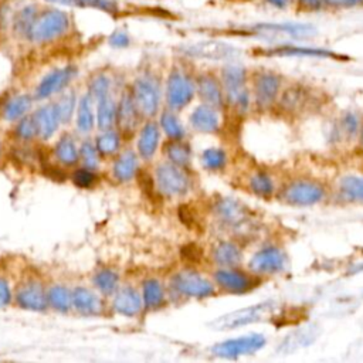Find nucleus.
Masks as SVG:
<instances>
[{
    "label": "nucleus",
    "instance_id": "f257e3e1",
    "mask_svg": "<svg viewBox=\"0 0 363 363\" xmlns=\"http://www.w3.org/2000/svg\"><path fill=\"white\" fill-rule=\"evenodd\" d=\"M77 31L74 14L54 4L41 3L23 44L30 47H48L68 40Z\"/></svg>",
    "mask_w": 363,
    "mask_h": 363
},
{
    "label": "nucleus",
    "instance_id": "f03ea898",
    "mask_svg": "<svg viewBox=\"0 0 363 363\" xmlns=\"http://www.w3.org/2000/svg\"><path fill=\"white\" fill-rule=\"evenodd\" d=\"M218 77L224 89L225 106L237 115H245L252 104L247 69L242 65L230 62L220 69Z\"/></svg>",
    "mask_w": 363,
    "mask_h": 363
},
{
    "label": "nucleus",
    "instance_id": "7ed1b4c3",
    "mask_svg": "<svg viewBox=\"0 0 363 363\" xmlns=\"http://www.w3.org/2000/svg\"><path fill=\"white\" fill-rule=\"evenodd\" d=\"M275 196L282 204L291 207H311L322 203L328 190L320 182L298 177L285 183Z\"/></svg>",
    "mask_w": 363,
    "mask_h": 363
},
{
    "label": "nucleus",
    "instance_id": "20e7f679",
    "mask_svg": "<svg viewBox=\"0 0 363 363\" xmlns=\"http://www.w3.org/2000/svg\"><path fill=\"white\" fill-rule=\"evenodd\" d=\"M130 94L142 118L152 119L159 113L162 105V82L155 72H140L133 79Z\"/></svg>",
    "mask_w": 363,
    "mask_h": 363
},
{
    "label": "nucleus",
    "instance_id": "39448f33",
    "mask_svg": "<svg viewBox=\"0 0 363 363\" xmlns=\"http://www.w3.org/2000/svg\"><path fill=\"white\" fill-rule=\"evenodd\" d=\"M278 309V302L262 301L247 308H241L228 313H224L210 323L213 330H233L252 323L264 322L271 319Z\"/></svg>",
    "mask_w": 363,
    "mask_h": 363
},
{
    "label": "nucleus",
    "instance_id": "423d86ee",
    "mask_svg": "<svg viewBox=\"0 0 363 363\" xmlns=\"http://www.w3.org/2000/svg\"><path fill=\"white\" fill-rule=\"evenodd\" d=\"M196 95L194 75L184 67L173 65L164 85V99L169 109L177 112L184 109Z\"/></svg>",
    "mask_w": 363,
    "mask_h": 363
},
{
    "label": "nucleus",
    "instance_id": "0eeeda50",
    "mask_svg": "<svg viewBox=\"0 0 363 363\" xmlns=\"http://www.w3.org/2000/svg\"><path fill=\"white\" fill-rule=\"evenodd\" d=\"M169 291L177 298L187 299H206L217 294L214 282L191 268L174 272L169 279Z\"/></svg>",
    "mask_w": 363,
    "mask_h": 363
},
{
    "label": "nucleus",
    "instance_id": "6e6552de",
    "mask_svg": "<svg viewBox=\"0 0 363 363\" xmlns=\"http://www.w3.org/2000/svg\"><path fill=\"white\" fill-rule=\"evenodd\" d=\"M155 184L157 193L164 197H183L193 187V179L187 167L176 166L170 162H162L155 167Z\"/></svg>",
    "mask_w": 363,
    "mask_h": 363
},
{
    "label": "nucleus",
    "instance_id": "1a4fd4ad",
    "mask_svg": "<svg viewBox=\"0 0 363 363\" xmlns=\"http://www.w3.org/2000/svg\"><path fill=\"white\" fill-rule=\"evenodd\" d=\"M251 98L252 104L259 111H267L275 106V102L282 91V77L272 69H258L251 74Z\"/></svg>",
    "mask_w": 363,
    "mask_h": 363
},
{
    "label": "nucleus",
    "instance_id": "9d476101",
    "mask_svg": "<svg viewBox=\"0 0 363 363\" xmlns=\"http://www.w3.org/2000/svg\"><path fill=\"white\" fill-rule=\"evenodd\" d=\"M213 282L224 294L244 295L254 291L262 282V278L257 277L248 269L240 267L217 268L213 272Z\"/></svg>",
    "mask_w": 363,
    "mask_h": 363
},
{
    "label": "nucleus",
    "instance_id": "9b49d317",
    "mask_svg": "<svg viewBox=\"0 0 363 363\" xmlns=\"http://www.w3.org/2000/svg\"><path fill=\"white\" fill-rule=\"evenodd\" d=\"M211 213L221 227L230 230H241L252 220L251 210L230 196H217L211 203Z\"/></svg>",
    "mask_w": 363,
    "mask_h": 363
},
{
    "label": "nucleus",
    "instance_id": "f8f14e48",
    "mask_svg": "<svg viewBox=\"0 0 363 363\" xmlns=\"http://www.w3.org/2000/svg\"><path fill=\"white\" fill-rule=\"evenodd\" d=\"M289 264L288 254L278 245H265L255 251L248 261V271L259 278L282 274Z\"/></svg>",
    "mask_w": 363,
    "mask_h": 363
},
{
    "label": "nucleus",
    "instance_id": "ddd939ff",
    "mask_svg": "<svg viewBox=\"0 0 363 363\" xmlns=\"http://www.w3.org/2000/svg\"><path fill=\"white\" fill-rule=\"evenodd\" d=\"M267 345V337L262 333H248L223 342H217L210 347L211 354L221 359H237L240 356L254 354Z\"/></svg>",
    "mask_w": 363,
    "mask_h": 363
},
{
    "label": "nucleus",
    "instance_id": "4468645a",
    "mask_svg": "<svg viewBox=\"0 0 363 363\" xmlns=\"http://www.w3.org/2000/svg\"><path fill=\"white\" fill-rule=\"evenodd\" d=\"M77 72H78V69L72 64L51 69L37 84L33 98L37 101H43V99H47V98L64 91L69 85V82L75 78Z\"/></svg>",
    "mask_w": 363,
    "mask_h": 363
},
{
    "label": "nucleus",
    "instance_id": "2eb2a0df",
    "mask_svg": "<svg viewBox=\"0 0 363 363\" xmlns=\"http://www.w3.org/2000/svg\"><path fill=\"white\" fill-rule=\"evenodd\" d=\"M182 52L189 58L213 60V61H227L238 55V50L227 43L221 41H199L194 44H187L182 47Z\"/></svg>",
    "mask_w": 363,
    "mask_h": 363
},
{
    "label": "nucleus",
    "instance_id": "dca6fc26",
    "mask_svg": "<svg viewBox=\"0 0 363 363\" xmlns=\"http://www.w3.org/2000/svg\"><path fill=\"white\" fill-rule=\"evenodd\" d=\"M196 79V95L200 102L211 105L217 109L225 106L224 89L221 79L217 74L211 71H203L194 77Z\"/></svg>",
    "mask_w": 363,
    "mask_h": 363
},
{
    "label": "nucleus",
    "instance_id": "f3484780",
    "mask_svg": "<svg viewBox=\"0 0 363 363\" xmlns=\"http://www.w3.org/2000/svg\"><path fill=\"white\" fill-rule=\"evenodd\" d=\"M312 101L313 95L311 89L302 85H291L281 91L275 106L279 108V111L284 113L298 115L312 106Z\"/></svg>",
    "mask_w": 363,
    "mask_h": 363
},
{
    "label": "nucleus",
    "instance_id": "a211bd4d",
    "mask_svg": "<svg viewBox=\"0 0 363 363\" xmlns=\"http://www.w3.org/2000/svg\"><path fill=\"white\" fill-rule=\"evenodd\" d=\"M16 303L18 308L31 312H44L48 308L45 288L38 281H27L21 284L16 294Z\"/></svg>",
    "mask_w": 363,
    "mask_h": 363
},
{
    "label": "nucleus",
    "instance_id": "6ab92c4d",
    "mask_svg": "<svg viewBox=\"0 0 363 363\" xmlns=\"http://www.w3.org/2000/svg\"><path fill=\"white\" fill-rule=\"evenodd\" d=\"M189 125L196 132L216 135L221 130L220 109L201 102L191 111L189 116Z\"/></svg>",
    "mask_w": 363,
    "mask_h": 363
},
{
    "label": "nucleus",
    "instance_id": "aec40b11",
    "mask_svg": "<svg viewBox=\"0 0 363 363\" xmlns=\"http://www.w3.org/2000/svg\"><path fill=\"white\" fill-rule=\"evenodd\" d=\"M142 119V115L132 98L130 89L123 91L119 102H116V121L121 133H133Z\"/></svg>",
    "mask_w": 363,
    "mask_h": 363
},
{
    "label": "nucleus",
    "instance_id": "412c9836",
    "mask_svg": "<svg viewBox=\"0 0 363 363\" xmlns=\"http://www.w3.org/2000/svg\"><path fill=\"white\" fill-rule=\"evenodd\" d=\"M112 309L125 318H135L143 309V301L139 291L130 285L119 286L113 294Z\"/></svg>",
    "mask_w": 363,
    "mask_h": 363
},
{
    "label": "nucleus",
    "instance_id": "4be33fe9",
    "mask_svg": "<svg viewBox=\"0 0 363 363\" xmlns=\"http://www.w3.org/2000/svg\"><path fill=\"white\" fill-rule=\"evenodd\" d=\"M210 258L217 268H230L240 267L244 258L241 245L234 240H220L217 241L211 251Z\"/></svg>",
    "mask_w": 363,
    "mask_h": 363
},
{
    "label": "nucleus",
    "instance_id": "5701e85b",
    "mask_svg": "<svg viewBox=\"0 0 363 363\" xmlns=\"http://www.w3.org/2000/svg\"><path fill=\"white\" fill-rule=\"evenodd\" d=\"M72 308L85 316H98L104 311L101 296L86 286H75L71 289Z\"/></svg>",
    "mask_w": 363,
    "mask_h": 363
},
{
    "label": "nucleus",
    "instance_id": "b1692460",
    "mask_svg": "<svg viewBox=\"0 0 363 363\" xmlns=\"http://www.w3.org/2000/svg\"><path fill=\"white\" fill-rule=\"evenodd\" d=\"M160 143V126L156 123L153 119H147L138 135V143H136V150L138 156L142 157L143 160H150Z\"/></svg>",
    "mask_w": 363,
    "mask_h": 363
},
{
    "label": "nucleus",
    "instance_id": "393cba45",
    "mask_svg": "<svg viewBox=\"0 0 363 363\" xmlns=\"http://www.w3.org/2000/svg\"><path fill=\"white\" fill-rule=\"evenodd\" d=\"M35 128H37V138L47 140L55 135L58 130V126L61 125V121L57 115L55 105L54 102L45 104L40 106L34 113H33Z\"/></svg>",
    "mask_w": 363,
    "mask_h": 363
},
{
    "label": "nucleus",
    "instance_id": "a878e982",
    "mask_svg": "<svg viewBox=\"0 0 363 363\" xmlns=\"http://www.w3.org/2000/svg\"><path fill=\"white\" fill-rule=\"evenodd\" d=\"M267 57H313V58H340L336 52L322 48L301 47V45H279L274 48L264 50L262 52Z\"/></svg>",
    "mask_w": 363,
    "mask_h": 363
},
{
    "label": "nucleus",
    "instance_id": "bb28decb",
    "mask_svg": "<svg viewBox=\"0 0 363 363\" xmlns=\"http://www.w3.org/2000/svg\"><path fill=\"white\" fill-rule=\"evenodd\" d=\"M138 170H139V156L136 152L130 149L121 152L116 156L112 166V174L121 183H126L135 179Z\"/></svg>",
    "mask_w": 363,
    "mask_h": 363
},
{
    "label": "nucleus",
    "instance_id": "cd10ccee",
    "mask_svg": "<svg viewBox=\"0 0 363 363\" xmlns=\"http://www.w3.org/2000/svg\"><path fill=\"white\" fill-rule=\"evenodd\" d=\"M167 298L166 288L156 278H147L142 284V301L143 308L149 311H157L164 306Z\"/></svg>",
    "mask_w": 363,
    "mask_h": 363
},
{
    "label": "nucleus",
    "instance_id": "c85d7f7f",
    "mask_svg": "<svg viewBox=\"0 0 363 363\" xmlns=\"http://www.w3.org/2000/svg\"><path fill=\"white\" fill-rule=\"evenodd\" d=\"M248 190L264 200H269L277 194V186L272 176L265 170H255L247 180Z\"/></svg>",
    "mask_w": 363,
    "mask_h": 363
},
{
    "label": "nucleus",
    "instance_id": "c756f323",
    "mask_svg": "<svg viewBox=\"0 0 363 363\" xmlns=\"http://www.w3.org/2000/svg\"><path fill=\"white\" fill-rule=\"evenodd\" d=\"M163 155L166 156L167 162L180 167L189 169L191 163V147L186 142V139H180V140L167 139V142L163 146Z\"/></svg>",
    "mask_w": 363,
    "mask_h": 363
},
{
    "label": "nucleus",
    "instance_id": "7c9ffc66",
    "mask_svg": "<svg viewBox=\"0 0 363 363\" xmlns=\"http://www.w3.org/2000/svg\"><path fill=\"white\" fill-rule=\"evenodd\" d=\"M54 155L61 164L74 166L79 160V147L71 135L64 133L54 145Z\"/></svg>",
    "mask_w": 363,
    "mask_h": 363
},
{
    "label": "nucleus",
    "instance_id": "2f4dec72",
    "mask_svg": "<svg viewBox=\"0 0 363 363\" xmlns=\"http://www.w3.org/2000/svg\"><path fill=\"white\" fill-rule=\"evenodd\" d=\"M77 129L79 132H89L95 125V111H94V98L86 92L84 94L77 104L75 109Z\"/></svg>",
    "mask_w": 363,
    "mask_h": 363
},
{
    "label": "nucleus",
    "instance_id": "473e14b6",
    "mask_svg": "<svg viewBox=\"0 0 363 363\" xmlns=\"http://www.w3.org/2000/svg\"><path fill=\"white\" fill-rule=\"evenodd\" d=\"M337 190L345 200L356 204H363V176L346 174L340 177Z\"/></svg>",
    "mask_w": 363,
    "mask_h": 363
},
{
    "label": "nucleus",
    "instance_id": "72a5a7b5",
    "mask_svg": "<svg viewBox=\"0 0 363 363\" xmlns=\"http://www.w3.org/2000/svg\"><path fill=\"white\" fill-rule=\"evenodd\" d=\"M48 308L65 313L72 308L71 289L62 284H54L45 289Z\"/></svg>",
    "mask_w": 363,
    "mask_h": 363
},
{
    "label": "nucleus",
    "instance_id": "f704fd0d",
    "mask_svg": "<svg viewBox=\"0 0 363 363\" xmlns=\"http://www.w3.org/2000/svg\"><path fill=\"white\" fill-rule=\"evenodd\" d=\"M33 104V96L28 94H20V95H14L11 96L3 106L1 115L6 121L9 122H14L18 121L20 118H23L24 115H27V112L30 111Z\"/></svg>",
    "mask_w": 363,
    "mask_h": 363
},
{
    "label": "nucleus",
    "instance_id": "c9c22d12",
    "mask_svg": "<svg viewBox=\"0 0 363 363\" xmlns=\"http://www.w3.org/2000/svg\"><path fill=\"white\" fill-rule=\"evenodd\" d=\"M116 121V102L112 95H106L96 101L95 123L101 130L111 129Z\"/></svg>",
    "mask_w": 363,
    "mask_h": 363
},
{
    "label": "nucleus",
    "instance_id": "e433bc0d",
    "mask_svg": "<svg viewBox=\"0 0 363 363\" xmlns=\"http://www.w3.org/2000/svg\"><path fill=\"white\" fill-rule=\"evenodd\" d=\"M159 126L164 132L166 138L170 140H180L186 139V129L176 115L174 111L172 109H163L159 116Z\"/></svg>",
    "mask_w": 363,
    "mask_h": 363
},
{
    "label": "nucleus",
    "instance_id": "4c0bfd02",
    "mask_svg": "<svg viewBox=\"0 0 363 363\" xmlns=\"http://www.w3.org/2000/svg\"><path fill=\"white\" fill-rule=\"evenodd\" d=\"M258 31L264 33H278L286 34L291 37H305L313 33V27L309 24H299V23H268V24H258L255 27Z\"/></svg>",
    "mask_w": 363,
    "mask_h": 363
},
{
    "label": "nucleus",
    "instance_id": "58836bf2",
    "mask_svg": "<svg viewBox=\"0 0 363 363\" xmlns=\"http://www.w3.org/2000/svg\"><path fill=\"white\" fill-rule=\"evenodd\" d=\"M201 167L210 173L223 172L228 163V156L223 147H206L200 155Z\"/></svg>",
    "mask_w": 363,
    "mask_h": 363
},
{
    "label": "nucleus",
    "instance_id": "ea45409f",
    "mask_svg": "<svg viewBox=\"0 0 363 363\" xmlns=\"http://www.w3.org/2000/svg\"><path fill=\"white\" fill-rule=\"evenodd\" d=\"M92 284L104 296L113 295L119 288V274L112 268H101L94 274Z\"/></svg>",
    "mask_w": 363,
    "mask_h": 363
},
{
    "label": "nucleus",
    "instance_id": "a19ab883",
    "mask_svg": "<svg viewBox=\"0 0 363 363\" xmlns=\"http://www.w3.org/2000/svg\"><path fill=\"white\" fill-rule=\"evenodd\" d=\"M122 136L119 130L105 129L95 139V147L101 156H113L119 152Z\"/></svg>",
    "mask_w": 363,
    "mask_h": 363
},
{
    "label": "nucleus",
    "instance_id": "79ce46f5",
    "mask_svg": "<svg viewBox=\"0 0 363 363\" xmlns=\"http://www.w3.org/2000/svg\"><path fill=\"white\" fill-rule=\"evenodd\" d=\"M360 123L362 122H360V119L356 113H353V112L343 113V116L337 121V125H336V129H335L336 139L346 140V142L353 140L359 135Z\"/></svg>",
    "mask_w": 363,
    "mask_h": 363
},
{
    "label": "nucleus",
    "instance_id": "37998d69",
    "mask_svg": "<svg viewBox=\"0 0 363 363\" xmlns=\"http://www.w3.org/2000/svg\"><path fill=\"white\" fill-rule=\"evenodd\" d=\"M77 104H78V96L74 89L65 91L57 99V102H54L55 111H57V115H58L61 123H67L71 121V118L75 115Z\"/></svg>",
    "mask_w": 363,
    "mask_h": 363
},
{
    "label": "nucleus",
    "instance_id": "c03bdc74",
    "mask_svg": "<svg viewBox=\"0 0 363 363\" xmlns=\"http://www.w3.org/2000/svg\"><path fill=\"white\" fill-rule=\"evenodd\" d=\"M111 88H112V79L106 72L99 71L89 78L88 94L95 101H98L106 95H111Z\"/></svg>",
    "mask_w": 363,
    "mask_h": 363
},
{
    "label": "nucleus",
    "instance_id": "a18cd8bd",
    "mask_svg": "<svg viewBox=\"0 0 363 363\" xmlns=\"http://www.w3.org/2000/svg\"><path fill=\"white\" fill-rule=\"evenodd\" d=\"M14 135L21 142H30L37 138V128L33 115H24L18 119V123L16 125Z\"/></svg>",
    "mask_w": 363,
    "mask_h": 363
},
{
    "label": "nucleus",
    "instance_id": "49530a36",
    "mask_svg": "<svg viewBox=\"0 0 363 363\" xmlns=\"http://www.w3.org/2000/svg\"><path fill=\"white\" fill-rule=\"evenodd\" d=\"M99 153L95 147V143L91 140H84L79 146V160L85 167H89L92 170H96L99 166Z\"/></svg>",
    "mask_w": 363,
    "mask_h": 363
},
{
    "label": "nucleus",
    "instance_id": "de8ad7c7",
    "mask_svg": "<svg viewBox=\"0 0 363 363\" xmlns=\"http://www.w3.org/2000/svg\"><path fill=\"white\" fill-rule=\"evenodd\" d=\"M72 183L81 189H89L96 183V173L89 167H79L72 173Z\"/></svg>",
    "mask_w": 363,
    "mask_h": 363
},
{
    "label": "nucleus",
    "instance_id": "09e8293b",
    "mask_svg": "<svg viewBox=\"0 0 363 363\" xmlns=\"http://www.w3.org/2000/svg\"><path fill=\"white\" fill-rule=\"evenodd\" d=\"M325 9L333 10H349L363 7V0H323Z\"/></svg>",
    "mask_w": 363,
    "mask_h": 363
},
{
    "label": "nucleus",
    "instance_id": "8fccbe9b",
    "mask_svg": "<svg viewBox=\"0 0 363 363\" xmlns=\"http://www.w3.org/2000/svg\"><path fill=\"white\" fill-rule=\"evenodd\" d=\"M296 6L299 11L306 13H315L325 9L323 0H296Z\"/></svg>",
    "mask_w": 363,
    "mask_h": 363
},
{
    "label": "nucleus",
    "instance_id": "3c124183",
    "mask_svg": "<svg viewBox=\"0 0 363 363\" xmlns=\"http://www.w3.org/2000/svg\"><path fill=\"white\" fill-rule=\"evenodd\" d=\"M13 299V292L10 284L6 278L0 277V308H6Z\"/></svg>",
    "mask_w": 363,
    "mask_h": 363
},
{
    "label": "nucleus",
    "instance_id": "603ef678",
    "mask_svg": "<svg viewBox=\"0 0 363 363\" xmlns=\"http://www.w3.org/2000/svg\"><path fill=\"white\" fill-rule=\"evenodd\" d=\"M267 4L275 7V9H279V10H285L291 6L292 0H264Z\"/></svg>",
    "mask_w": 363,
    "mask_h": 363
},
{
    "label": "nucleus",
    "instance_id": "864d4df0",
    "mask_svg": "<svg viewBox=\"0 0 363 363\" xmlns=\"http://www.w3.org/2000/svg\"><path fill=\"white\" fill-rule=\"evenodd\" d=\"M128 43H129V38L126 34H116L112 38V44L116 47H125V45H128Z\"/></svg>",
    "mask_w": 363,
    "mask_h": 363
},
{
    "label": "nucleus",
    "instance_id": "5fc2aeb1",
    "mask_svg": "<svg viewBox=\"0 0 363 363\" xmlns=\"http://www.w3.org/2000/svg\"><path fill=\"white\" fill-rule=\"evenodd\" d=\"M357 138H359V143H360V147L363 149V122L360 123V129H359V135H357Z\"/></svg>",
    "mask_w": 363,
    "mask_h": 363
},
{
    "label": "nucleus",
    "instance_id": "6e6d98bb",
    "mask_svg": "<svg viewBox=\"0 0 363 363\" xmlns=\"http://www.w3.org/2000/svg\"><path fill=\"white\" fill-rule=\"evenodd\" d=\"M0 152H1V142H0Z\"/></svg>",
    "mask_w": 363,
    "mask_h": 363
},
{
    "label": "nucleus",
    "instance_id": "4d7b16f0",
    "mask_svg": "<svg viewBox=\"0 0 363 363\" xmlns=\"http://www.w3.org/2000/svg\"><path fill=\"white\" fill-rule=\"evenodd\" d=\"M237 1H247V0H237Z\"/></svg>",
    "mask_w": 363,
    "mask_h": 363
}]
</instances>
